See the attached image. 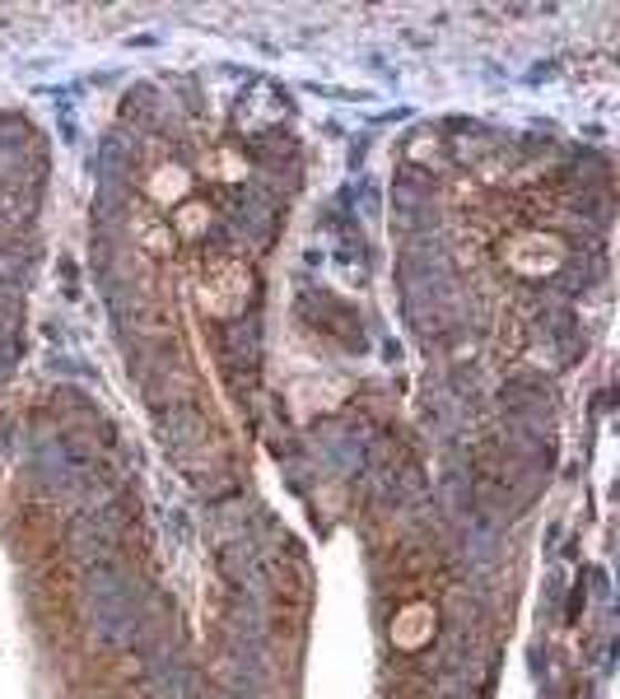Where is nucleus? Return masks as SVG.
Returning <instances> with one entry per match:
<instances>
[{
  "label": "nucleus",
  "mask_w": 620,
  "mask_h": 699,
  "mask_svg": "<svg viewBox=\"0 0 620 699\" xmlns=\"http://www.w3.org/2000/svg\"><path fill=\"white\" fill-rule=\"evenodd\" d=\"M183 192H187V173H183V168H164L159 183H154V196H159V201L183 196Z\"/></svg>",
  "instance_id": "obj_1"
}]
</instances>
